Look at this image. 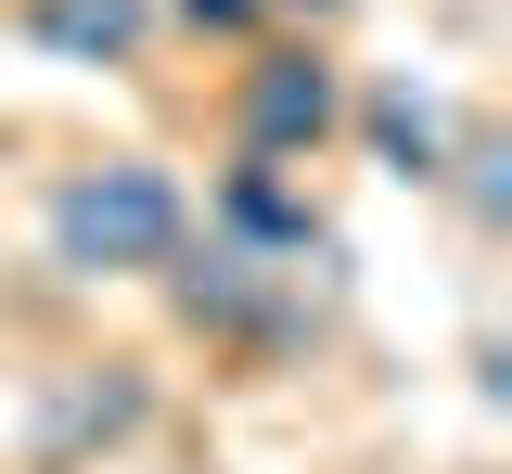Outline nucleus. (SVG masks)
<instances>
[{"label": "nucleus", "instance_id": "6e6552de", "mask_svg": "<svg viewBox=\"0 0 512 474\" xmlns=\"http://www.w3.org/2000/svg\"><path fill=\"white\" fill-rule=\"evenodd\" d=\"M308 13H333V0H308Z\"/></svg>", "mask_w": 512, "mask_h": 474}, {"label": "nucleus", "instance_id": "f03ea898", "mask_svg": "<svg viewBox=\"0 0 512 474\" xmlns=\"http://www.w3.org/2000/svg\"><path fill=\"white\" fill-rule=\"evenodd\" d=\"M320 129H333V65H308V52H269V65L244 77V141L282 167V154H308Z\"/></svg>", "mask_w": 512, "mask_h": 474}, {"label": "nucleus", "instance_id": "423d86ee", "mask_svg": "<svg viewBox=\"0 0 512 474\" xmlns=\"http://www.w3.org/2000/svg\"><path fill=\"white\" fill-rule=\"evenodd\" d=\"M359 129H372V154L397 167V180H436V116H423L410 90H372V103H359Z\"/></svg>", "mask_w": 512, "mask_h": 474}, {"label": "nucleus", "instance_id": "0eeeda50", "mask_svg": "<svg viewBox=\"0 0 512 474\" xmlns=\"http://www.w3.org/2000/svg\"><path fill=\"white\" fill-rule=\"evenodd\" d=\"M192 26H256V0H180Z\"/></svg>", "mask_w": 512, "mask_h": 474}, {"label": "nucleus", "instance_id": "39448f33", "mask_svg": "<svg viewBox=\"0 0 512 474\" xmlns=\"http://www.w3.org/2000/svg\"><path fill=\"white\" fill-rule=\"evenodd\" d=\"M218 205H231V231H244V244H269V257H308V244H320V218L282 193V180H269V154H256V167H244Z\"/></svg>", "mask_w": 512, "mask_h": 474}, {"label": "nucleus", "instance_id": "f257e3e1", "mask_svg": "<svg viewBox=\"0 0 512 474\" xmlns=\"http://www.w3.org/2000/svg\"><path fill=\"white\" fill-rule=\"evenodd\" d=\"M180 231H192V205L167 167H77L52 193V257L64 270H167L180 257Z\"/></svg>", "mask_w": 512, "mask_h": 474}, {"label": "nucleus", "instance_id": "7ed1b4c3", "mask_svg": "<svg viewBox=\"0 0 512 474\" xmlns=\"http://www.w3.org/2000/svg\"><path fill=\"white\" fill-rule=\"evenodd\" d=\"M141 0H26V39L39 52H64V65H128L141 52Z\"/></svg>", "mask_w": 512, "mask_h": 474}, {"label": "nucleus", "instance_id": "20e7f679", "mask_svg": "<svg viewBox=\"0 0 512 474\" xmlns=\"http://www.w3.org/2000/svg\"><path fill=\"white\" fill-rule=\"evenodd\" d=\"M180 308L192 321H269L282 295H269V257H256V244H205V270L180 282Z\"/></svg>", "mask_w": 512, "mask_h": 474}]
</instances>
